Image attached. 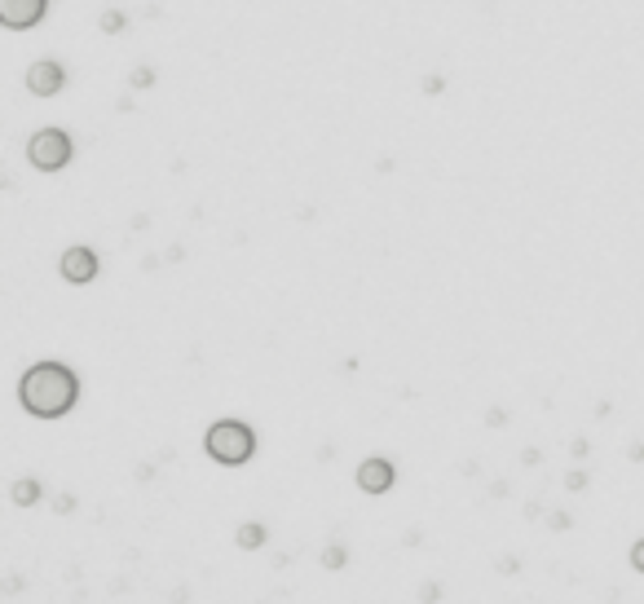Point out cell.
Instances as JSON below:
<instances>
[{"instance_id": "8fae6325", "label": "cell", "mask_w": 644, "mask_h": 604, "mask_svg": "<svg viewBox=\"0 0 644 604\" xmlns=\"http://www.w3.org/2000/svg\"><path fill=\"white\" fill-rule=\"evenodd\" d=\"M344 560H349V551H344L340 543H332V547L322 551V565H327V569H344Z\"/></svg>"}, {"instance_id": "8992f818", "label": "cell", "mask_w": 644, "mask_h": 604, "mask_svg": "<svg viewBox=\"0 0 644 604\" xmlns=\"http://www.w3.org/2000/svg\"><path fill=\"white\" fill-rule=\"evenodd\" d=\"M58 269H62V278L67 283H75V287H84V283H93L97 278V252L93 248H67L62 252V260H58Z\"/></svg>"}, {"instance_id": "6da1fadb", "label": "cell", "mask_w": 644, "mask_h": 604, "mask_svg": "<svg viewBox=\"0 0 644 604\" xmlns=\"http://www.w3.org/2000/svg\"><path fill=\"white\" fill-rule=\"evenodd\" d=\"M18 401L36 419H62L80 401V375L67 362H36L18 380Z\"/></svg>"}, {"instance_id": "5b68a950", "label": "cell", "mask_w": 644, "mask_h": 604, "mask_svg": "<svg viewBox=\"0 0 644 604\" xmlns=\"http://www.w3.org/2000/svg\"><path fill=\"white\" fill-rule=\"evenodd\" d=\"M49 13V0H0V23L9 31H31Z\"/></svg>"}, {"instance_id": "277c9868", "label": "cell", "mask_w": 644, "mask_h": 604, "mask_svg": "<svg viewBox=\"0 0 644 604\" xmlns=\"http://www.w3.org/2000/svg\"><path fill=\"white\" fill-rule=\"evenodd\" d=\"M27 89L36 97H58L67 89V67H62L58 58H36L27 67Z\"/></svg>"}, {"instance_id": "9a60e30c", "label": "cell", "mask_w": 644, "mask_h": 604, "mask_svg": "<svg viewBox=\"0 0 644 604\" xmlns=\"http://www.w3.org/2000/svg\"><path fill=\"white\" fill-rule=\"evenodd\" d=\"M424 93H441V75H428L424 79Z\"/></svg>"}, {"instance_id": "3957f363", "label": "cell", "mask_w": 644, "mask_h": 604, "mask_svg": "<svg viewBox=\"0 0 644 604\" xmlns=\"http://www.w3.org/2000/svg\"><path fill=\"white\" fill-rule=\"evenodd\" d=\"M71 159H75V141H71L67 128H40V133H31L27 163L36 172H62Z\"/></svg>"}, {"instance_id": "5bb4252c", "label": "cell", "mask_w": 644, "mask_h": 604, "mask_svg": "<svg viewBox=\"0 0 644 604\" xmlns=\"http://www.w3.org/2000/svg\"><path fill=\"white\" fill-rule=\"evenodd\" d=\"M53 508H58V512H71V508H75V499H71V494H58V499H53Z\"/></svg>"}, {"instance_id": "7a4b0ae2", "label": "cell", "mask_w": 644, "mask_h": 604, "mask_svg": "<svg viewBox=\"0 0 644 604\" xmlns=\"http://www.w3.org/2000/svg\"><path fill=\"white\" fill-rule=\"evenodd\" d=\"M203 450H208V459H217L221 468H239L256 454V432L247 428L243 419H217L203 432Z\"/></svg>"}, {"instance_id": "30bf717a", "label": "cell", "mask_w": 644, "mask_h": 604, "mask_svg": "<svg viewBox=\"0 0 644 604\" xmlns=\"http://www.w3.org/2000/svg\"><path fill=\"white\" fill-rule=\"evenodd\" d=\"M97 27H102L106 36H120V31L128 27V13H124V9H106L102 18H97Z\"/></svg>"}, {"instance_id": "4fadbf2b", "label": "cell", "mask_w": 644, "mask_h": 604, "mask_svg": "<svg viewBox=\"0 0 644 604\" xmlns=\"http://www.w3.org/2000/svg\"><path fill=\"white\" fill-rule=\"evenodd\" d=\"M631 565H636V569H640V574H644V538H640V543L631 547Z\"/></svg>"}, {"instance_id": "ba28073f", "label": "cell", "mask_w": 644, "mask_h": 604, "mask_svg": "<svg viewBox=\"0 0 644 604\" xmlns=\"http://www.w3.org/2000/svg\"><path fill=\"white\" fill-rule=\"evenodd\" d=\"M265 538H270V529H265V525H256V520H247V525H239L234 543H239L243 551H256V547H265Z\"/></svg>"}, {"instance_id": "7c38bea8", "label": "cell", "mask_w": 644, "mask_h": 604, "mask_svg": "<svg viewBox=\"0 0 644 604\" xmlns=\"http://www.w3.org/2000/svg\"><path fill=\"white\" fill-rule=\"evenodd\" d=\"M128 84H133V89H151V84H155V67H133Z\"/></svg>"}, {"instance_id": "52a82bcc", "label": "cell", "mask_w": 644, "mask_h": 604, "mask_svg": "<svg viewBox=\"0 0 644 604\" xmlns=\"http://www.w3.org/2000/svg\"><path fill=\"white\" fill-rule=\"evenodd\" d=\"M393 481H398V468H393L389 459H379V454L358 463V489L362 494H389Z\"/></svg>"}, {"instance_id": "9c48e42d", "label": "cell", "mask_w": 644, "mask_h": 604, "mask_svg": "<svg viewBox=\"0 0 644 604\" xmlns=\"http://www.w3.org/2000/svg\"><path fill=\"white\" fill-rule=\"evenodd\" d=\"M40 494H44V485H40L36 477L13 481V503H18V508H31V503H40Z\"/></svg>"}]
</instances>
